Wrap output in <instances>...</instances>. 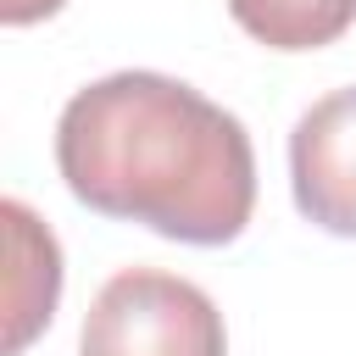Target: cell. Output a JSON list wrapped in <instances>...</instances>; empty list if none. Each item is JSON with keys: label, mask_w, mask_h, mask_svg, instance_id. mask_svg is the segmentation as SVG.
Listing matches in <instances>:
<instances>
[{"label": "cell", "mask_w": 356, "mask_h": 356, "mask_svg": "<svg viewBox=\"0 0 356 356\" xmlns=\"http://www.w3.org/2000/svg\"><path fill=\"white\" fill-rule=\"evenodd\" d=\"M56 167L78 206L178 245H228L256 211V150L234 111L167 72H111L56 122Z\"/></svg>", "instance_id": "6da1fadb"}, {"label": "cell", "mask_w": 356, "mask_h": 356, "mask_svg": "<svg viewBox=\"0 0 356 356\" xmlns=\"http://www.w3.org/2000/svg\"><path fill=\"white\" fill-rule=\"evenodd\" d=\"M78 356H228L217 300L161 267H122L89 300Z\"/></svg>", "instance_id": "7a4b0ae2"}, {"label": "cell", "mask_w": 356, "mask_h": 356, "mask_svg": "<svg viewBox=\"0 0 356 356\" xmlns=\"http://www.w3.org/2000/svg\"><path fill=\"white\" fill-rule=\"evenodd\" d=\"M289 189L306 222L356 239V83L300 111L289 134Z\"/></svg>", "instance_id": "3957f363"}, {"label": "cell", "mask_w": 356, "mask_h": 356, "mask_svg": "<svg viewBox=\"0 0 356 356\" xmlns=\"http://www.w3.org/2000/svg\"><path fill=\"white\" fill-rule=\"evenodd\" d=\"M6 239H11V284H6V356H17L50 317H56V295H61V250L56 234L22 206L6 200Z\"/></svg>", "instance_id": "277c9868"}, {"label": "cell", "mask_w": 356, "mask_h": 356, "mask_svg": "<svg viewBox=\"0 0 356 356\" xmlns=\"http://www.w3.org/2000/svg\"><path fill=\"white\" fill-rule=\"evenodd\" d=\"M228 17L267 50H323L356 22V0H228Z\"/></svg>", "instance_id": "5b68a950"}, {"label": "cell", "mask_w": 356, "mask_h": 356, "mask_svg": "<svg viewBox=\"0 0 356 356\" xmlns=\"http://www.w3.org/2000/svg\"><path fill=\"white\" fill-rule=\"evenodd\" d=\"M67 0H0V22L6 28H28V22H44V17H56Z\"/></svg>", "instance_id": "8992f818"}]
</instances>
